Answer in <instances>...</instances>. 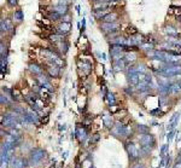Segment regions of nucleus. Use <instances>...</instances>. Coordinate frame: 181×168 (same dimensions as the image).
<instances>
[{
	"label": "nucleus",
	"instance_id": "obj_1",
	"mask_svg": "<svg viewBox=\"0 0 181 168\" xmlns=\"http://www.w3.org/2000/svg\"><path fill=\"white\" fill-rule=\"evenodd\" d=\"M139 141H140V145H141L140 146V152H143V154H149L154 146V144H156V139L154 138V136L150 134V133L141 134Z\"/></svg>",
	"mask_w": 181,
	"mask_h": 168
},
{
	"label": "nucleus",
	"instance_id": "obj_2",
	"mask_svg": "<svg viewBox=\"0 0 181 168\" xmlns=\"http://www.w3.org/2000/svg\"><path fill=\"white\" fill-rule=\"evenodd\" d=\"M159 75H164V76H174V75H179L181 74V66L179 63L176 64H164L163 63V67L157 69L156 70Z\"/></svg>",
	"mask_w": 181,
	"mask_h": 168
},
{
	"label": "nucleus",
	"instance_id": "obj_3",
	"mask_svg": "<svg viewBox=\"0 0 181 168\" xmlns=\"http://www.w3.org/2000/svg\"><path fill=\"white\" fill-rule=\"evenodd\" d=\"M46 159V151L42 149H35L34 151H32L30 157H29V165L30 166H36L39 165L42 160Z\"/></svg>",
	"mask_w": 181,
	"mask_h": 168
},
{
	"label": "nucleus",
	"instance_id": "obj_4",
	"mask_svg": "<svg viewBox=\"0 0 181 168\" xmlns=\"http://www.w3.org/2000/svg\"><path fill=\"white\" fill-rule=\"evenodd\" d=\"M126 52V47L121 45H110V57L111 61L115 62L118 59H122Z\"/></svg>",
	"mask_w": 181,
	"mask_h": 168
},
{
	"label": "nucleus",
	"instance_id": "obj_5",
	"mask_svg": "<svg viewBox=\"0 0 181 168\" xmlns=\"http://www.w3.org/2000/svg\"><path fill=\"white\" fill-rule=\"evenodd\" d=\"M111 132L115 137H129L128 127L125 126L122 122H115L114 127L111 128Z\"/></svg>",
	"mask_w": 181,
	"mask_h": 168
},
{
	"label": "nucleus",
	"instance_id": "obj_6",
	"mask_svg": "<svg viewBox=\"0 0 181 168\" xmlns=\"http://www.w3.org/2000/svg\"><path fill=\"white\" fill-rule=\"evenodd\" d=\"M99 28L101 32H104V34H109L111 32H115L121 28V23L120 22H100Z\"/></svg>",
	"mask_w": 181,
	"mask_h": 168
},
{
	"label": "nucleus",
	"instance_id": "obj_7",
	"mask_svg": "<svg viewBox=\"0 0 181 168\" xmlns=\"http://www.w3.org/2000/svg\"><path fill=\"white\" fill-rule=\"evenodd\" d=\"M61 67H58L57 64H54L53 62H47V66H46V72L48 76L51 77H58L61 75Z\"/></svg>",
	"mask_w": 181,
	"mask_h": 168
},
{
	"label": "nucleus",
	"instance_id": "obj_8",
	"mask_svg": "<svg viewBox=\"0 0 181 168\" xmlns=\"http://www.w3.org/2000/svg\"><path fill=\"white\" fill-rule=\"evenodd\" d=\"M126 150L127 152H128V155H129V157L132 160H135L139 157V154H140V151L138 149V146H136L134 143H127L126 144Z\"/></svg>",
	"mask_w": 181,
	"mask_h": 168
},
{
	"label": "nucleus",
	"instance_id": "obj_9",
	"mask_svg": "<svg viewBox=\"0 0 181 168\" xmlns=\"http://www.w3.org/2000/svg\"><path fill=\"white\" fill-rule=\"evenodd\" d=\"M54 33H58V34H62L64 37H66L69 33H70V29H71V23L70 22H62L57 28H54Z\"/></svg>",
	"mask_w": 181,
	"mask_h": 168
},
{
	"label": "nucleus",
	"instance_id": "obj_10",
	"mask_svg": "<svg viewBox=\"0 0 181 168\" xmlns=\"http://www.w3.org/2000/svg\"><path fill=\"white\" fill-rule=\"evenodd\" d=\"M26 116V121L27 123H39V116H37V111H33V110H27V112L24 114Z\"/></svg>",
	"mask_w": 181,
	"mask_h": 168
},
{
	"label": "nucleus",
	"instance_id": "obj_11",
	"mask_svg": "<svg viewBox=\"0 0 181 168\" xmlns=\"http://www.w3.org/2000/svg\"><path fill=\"white\" fill-rule=\"evenodd\" d=\"M69 7L70 6H68V5H61V4H56L53 5L50 11H54V12H58L59 15H62V17L65 16V15H68L69 13Z\"/></svg>",
	"mask_w": 181,
	"mask_h": 168
},
{
	"label": "nucleus",
	"instance_id": "obj_12",
	"mask_svg": "<svg viewBox=\"0 0 181 168\" xmlns=\"http://www.w3.org/2000/svg\"><path fill=\"white\" fill-rule=\"evenodd\" d=\"M111 11H115L114 9H99V10H93V12H92V15H93V17L95 19H99L101 21L103 17H105L108 13H110Z\"/></svg>",
	"mask_w": 181,
	"mask_h": 168
},
{
	"label": "nucleus",
	"instance_id": "obj_13",
	"mask_svg": "<svg viewBox=\"0 0 181 168\" xmlns=\"http://www.w3.org/2000/svg\"><path fill=\"white\" fill-rule=\"evenodd\" d=\"M28 70H29L33 75H35V76H39V75H41L44 73V68H42V66H40V64H37V63H29Z\"/></svg>",
	"mask_w": 181,
	"mask_h": 168
},
{
	"label": "nucleus",
	"instance_id": "obj_14",
	"mask_svg": "<svg viewBox=\"0 0 181 168\" xmlns=\"http://www.w3.org/2000/svg\"><path fill=\"white\" fill-rule=\"evenodd\" d=\"M76 137L79 138L80 141H83V140L87 139V136H88V132H87V128L86 127H80V126H77L76 127Z\"/></svg>",
	"mask_w": 181,
	"mask_h": 168
},
{
	"label": "nucleus",
	"instance_id": "obj_15",
	"mask_svg": "<svg viewBox=\"0 0 181 168\" xmlns=\"http://www.w3.org/2000/svg\"><path fill=\"white\" fill-rule=\"evenodd\" d=\"M56 46H57V48H59V50H58V52H59L62 56L66 55V53H68V51H69V42H68V40H66V39H64L63 41H61V42H59V44H57Z\"/></svg>",
	"mask_w": 181,
	"mask_h": 168
},
{
	"label": "nucleus",
	"instance_id": "obj_16",
	"mask_svg": "<svg viewBox=\"0 0 181 168\" xmlns=\"http://www.w3.org/2000/svg\"><path fill=\"white\" fill-rule=\"evenodd\" d=\"M164 33L169 37H180V33H179L178 28L172 26V24H168V26L164 27Z\"/></svg>",
	"mask_w": 181,
	"mask_h": 168
},
{
	"label": "nucleus",
	"instance_id": "obj_17",
	"mask_svg": "<svg viewBox=\"0 0 181 168\" xmlns=\"http://www.w3.org/2000/svg\"><path fill=\"white\" fill-rule=\"evenodd\" d=\"M123 59L126 61L127 66H132L136 59V55L132 51H126L125 52V56H123Z\"/></svg>",
	"mask_w": 181,
	"mask_h": 168
},
{
	"label": "nucleus",
	"instance_id": "obj_18",
	"mask_svg": "<svg viewBox=\"0 0 181 168\" xmlns=\"http://www.w3.org/2000/svg\"><path fill=\"white\" fill-rule=\"evenodd\" d=\"M118 18H120V15L116 11H111L105 17H103V19L100 22H118Z\"/></svg>",
	"mask_w": 181,
	"mask_h": 168
},
{
	"label": "nucleus",
	"instance_id": "obj_19",
	"mask_svg": "<svg viewBox=\"0 0 181 168\" xmlns=\"http://www.w3.org/2000/svg\"><path fill=\"white\" fill-rule=\"evenodd\" d=\"M64 39H66V37H64V35H62V34H58V33H54V34L48 35V40H50V42L53 44L54 46H56L57 44H59L61 41H63Z\"/></svg>",
	"mask_w": 181,
	"mask_h": 168
},
{
	"label": "nucleus",
	"instance_id": "obj_20",
	"mask_svg": "<svg viewBox=\"0 0 181 168\" xmlns=\"http://www.w3.org/2000/svg\"><path fill=\"white\" fill-rule=\"evenodd\" d=\"M112 68H114L115 72H121V70H123L125 68H127L126 61L122 58V59H118V61L112 62Z\"/></svg>",
	"mask_w": 181,
	"mask_h": 168
},
{
	"label": "nucleus",
	"instance_id": "obj_21",
	"mask_svg": "<svg viewBox=\"0 0 181 168\" xmlns=\"http://www.w3.org/2000/svg\"><path fill=\"white\" fill-rule=\"evenodd\" d=\"M79 68L82 70V73L85 75H90L92 73V64L87 62H79Z\"/></svg>",
	"mask_w": 181,
	"mask_h": 168
},
{
	"label": "nucleus",
	"instance_id": "obj_22",
	"mask_svg": "<svg viewBox=\"0 0 181 168\" xmlns=\"http://www.w3.org/2000/svg\"><path fill=\"white\" fill-rule=\"evenodd\" d=\"M27 166V160L17 157L12 160V168H24Z\"/></svg>",
	"mask_w": 181,
	"mask_h": 168
},
{
	"label": "nucleus",
	"instance_id": "obj_23",
	"mask_svg": "<svg viewBox=\"0 0 181 168\" xmlns=\"http://www.w3.org/2000/svg\"><path fill=\"white\" fill-rule=\"evenodd\" d=\"M103 122H104V126L105 127H108V128H112L114 127V125H115V122L112 120V116L110 115V114H105L104 116H103Z\"/></svg>",
	"mask_w": 181,
	"mask_h": 168
},
{
	"label": "nucleus",
	"instance_id": "obj_24",
	"mask_svg": "<svg viewBox=\"0 0 181 168\" xmlns=\"http://www.w3.org/2000/svg\"><path fill=\"white\" fill-rule=\"evenodd\" d=\"M47 19H50L51 22H58V21H62V15H59L58 12H54V11H50L47 13Z\"/></svg>",
	"mask_w": 181,
	"mask_h": 168
},
{
	"label": "nucleus",
	"instance_id": "obj_25",
	"mask_svg": "<svg viewBox=\"0 0 181 168\" xmlns=\"http://www.w3.org/2000/svg\"><path fill=\"white\" fill-rule=\"evenodd\" d=\"M23 19H24V13H23V11L21 9L16 10V11L13 12V21L17 22V23H22Z\"/></svg>",
	"mask_w": 181,
	"mask_h": 168
},
{
	"label": "nucleus",
	"instance_id": "obj_26",
	"mask_svg": "<svg viewBox=\"0 0 181 168\" xmlns=\"http://www.w3.org/2000/svg\"><path fill=\"white\" fill-rule=\"evenodd\" d=\"M154 42H150V41L143 42V44L139 46V50L145 51V52H147V51H150V50H154Z\"/></svg>",
	"mask_w": 181,
	"mask_h": 168
},
{
	"label": "nucleus",
	"instance_id": "obj_27",
	"mask_svg": "<svg viewBox=\"0 0 181 168\" xmlns=\"http://www.w3.org/2000/svg\"><path fill=\"white\" fill-rule=\"evenodd\" d=\"M181 92V82H173L170 85V93L178 94Z\"/></svg>",
	"mask_w": 181,
	"mask_h": 168
},
{
	"label": "nucleus",
	"instance_id": "obj_28",
	"mask_svg": "<svg viewBox=\"0 0 181 168\" xmlns=\"http://www.w3.org/2000/svg\"><path fill=\"white\" fill-rule=\"evenodd\" d=\"M105 99L108 101V104H109V106H110V108L116 105V98H115V94L114 93L109 92V93L106 94V97H105Z\"/></svg>",
	"mask_w": 181,
	"mask_h": 168
},
{
	"label": "nucleus",
	"instance_id": "obj_29",
	"mask_svg": "<svg viewBox=\"0 0 181 168\" xmlns=\"http://www.w3.org/2000/svg\"><path fill=\"white\" fill-rule=\"evenodd\" d=\"M36 81L39 82V85L42 87L44 85H46V84H48L50 82V80H48V77H47V75H45V74H41V75H39L37 77H36Z\"/></svg>",
	"mask_w": 181,
	"mask_h": 168
},
{
	"label": "nucleus",
	"instance_id": "obj_30",
	"mask_svg": "<svg viewBox=\"0 0 181 168\" xmlns=\"http://www.w3.org/2000/svg\"><path fill=\"white\" fill-rule=\"evenodd\" d=\"M0 32H1V35H4L5 33H7V32H9L7 24H6V18L0 19Z\"/></svg>",
	"mask_w": 181,
	"mask_h": 168
},
{
	"label": "nucleus",
	"instance_id": "obj_31",
	"mask_svg": "<svg viewBox=\"0 0 181 168\" xmlns=\"http://www.w3.org/2000/svg\"><path fill=\"white\" fill-rule=\"evenodd\" d=\"M136 130H138V132H139L140 134H147V133H150L149 127L145 126V125H138V126H136Z\"/></svg>",
	"mask_w": 181,
	"mask_h": 168
},
{
	"label": "nucleus",
	"instance_id": "obj_32",
	"mask_svg": "<svg viewBox=\"0 0 181 168\" xmlns=\"http://www.w3.org/2000/svg\"><path fill=\"white\" fill-rule=\"evenodd\" d=\"M150 114H151L152 116H156V117H161L159 115H162L163 112L161 111V106H159V108H156V109H154V110H151Z\"/></svg>",
	"mask_w": 181,
	"mask_h": 168
},
{
	"label": "nucleus",
	"instance_id": "obj_33",
	"mask_svg": "<svg viewBox=\"0 0 181 168\" xmlns=\"http://www.w3.org/2000/svg\"><path fill=\"white\" fill-rule=\"evenodd\" d=\"M7 94L6 93H4V92H1V105H4V104H9V99H7Z\"/></svg>",
	"mask_w": 181,
	"mask_h": 168
},
{
	"label": "nucleus",
	"instance_id": "obj_34",
	"mask_svg": "<svg viewBox=\"0 0 181 168\" xmlns=\"http://www.w3.org/2000/svg\"><path fill=\"white\" fill-rule=\"evenodd\" d=\"M125 92H126L128 96H132V94L134 93V86H132V85H130V86L126 87V88H125Z\"/></svg>",
	"mask_w": 181,
	"mask_h": 168
},
{
	"label": "nucleus",
	"instance_id": "obj_35",
	"mask_svg": "<svg viewBox=\"0 0 181 168\" xmlns=\"http://www.w3.org/2000/svg\"><path fill=\"white\" fill-rule=\"evenodd\" d=\"M99 139H100V136L97 133V134H94L92 138H90V144H95L97 141H99Z\"/></svg>",
	"mask_w": 181,
	"mask_h": 168
},
{
	"label": "nucleus",
	"instance_id": "obj_36",
	"mask_svg": "<svg viewBox=\"0 0 181 168\" xmlns=\"http://www.w3.org/2000/svg\"><path fill=\"white\" fill-rule=\"evenodd\" d=\"M95 1H98V2H120L122 0H95ZM95 1H93V2H95Z\"/></svg>",
	"mask_w": 181,
	"mask_h": 168
},
{
	"label": "nucleus",
	"instance_id": "obj_37",
	"mask_svg": "<svg viewBox=\"0 0 181 168\" xmlns=\"http://www.w3.org/2000/svg\"><path fill=\"white\" fill-rule=\"evenodd\" d=\"M7 2H9V5L11 7H15V6H17L18 0H7Z\"/></svg>",
	"mask_w": 181,
	"mask_h": 168
},
{
	"label": "nucleus",
	"instance_id": "obj_38",
	"mask_svg": "<svg viewBox=\"0 0 181 168\" xmlns=\"http://www.w3.org/2000/svg\"><path fill=\"white\" fill-rule=\"evenodd\" d=\"M70 15H69V13H68V15H65V16H63V17H62V21H61V22H70V23H71V21H70Z\"/></svg>",
	"mask_w": 181,
	"mask_h": 168
},
{
	"label": "nucleus",
	"instance_id": "obj_39",
	"mask_svg": "<svg viewBox=\"0 0 181 168\" xmlns=\"http://www.w3.org/2000/svg\"><path fill=\"white\" fill-rule=\"evenodd\" d=\"M174 134H175V128L174 130H170V132H169V134H168V140H172L173 139V137H174Z\"/></svg>",
	"mask_w": 181,
	"mask_h": 168
},
{
	"label": "nucleus",
	"instance_id": "obj_40",
	"mask_svg": "<svg viewBox=\"0 0 181 168\" xmlns=\"http://www.w3.org/2000/svg\"><path fill=\"white\" fill-rule=\"evenodd\" d=\"M85 30H86V18H82V27H81V29H80V32L83 33Z\"/></svg>",
	"mask_w": 181,
	"mask_h": 168
},
{
	"label": "nucleus",
	"instance_id": "obj_41",
	"mask_svg": "<svg viewBox=\"0 0 181 168\" xmlns=\"http://www.w3.org/2000/svg\"><path fill=\"white\" fill-rule=\"evenodd\" d=\"M165 150H167V145H163L162 149H161V156L164 155V151H165Z\"/></svg>",
	"mask_w": 181,
	"mask_h": 168
},
{
	"label": "nucleus",
	"instance_id": "obj_42",
	"mask_svg": "<svg viewBox=\"0 0 181 168\" xmlns=\"http://www.w3.org/2000/svg\"><path fill=\"white\" fill-rule=\"evenodd\" d=\"M134 168H146V167H145L144 165H141V163H140V165H135V167Z\"/></svg>",
	"mask_w": 181,
	"mask_h": 168
},
{
	"label": "nucleus",
	"instance_id": "obj_43",
	"mask_svg": "<svg viewBox=\"0 0 181 168\" xmlns=\"http://www.w3.org/2000/svg\"><path fill=\"white\" fill-rule=\"evenodd\" d=\"M76 11H77V13L80 15L81 12H80V5H76Z\"/></svg>",
	"mask_w": 181,
	"mask_h": 168
},
{
	"label": "nucleus",
	"instance_id": "obj_44",
	"mask_svg": "<svg viewBox=\"0 0 181 168\" xmlns=\"http://www.w3.org/2000/svg\"><path fill=\"white\" fill-rule=\"evenodd\" d=\"M90 168H94V167H90Z\"/></svg>",
	"mask_w": 181,
	"mask_h": 168
}]
</instances>
